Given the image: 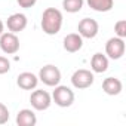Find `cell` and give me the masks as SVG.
Returning a JSON list of instances; mask_svg holds the SVG:
<instances>
[{
	"label": "cell",
	"instance_id": "18",
	"mask_svg": "<svg viewBox=\"0 0 126 126\" xmlns=\"http://www.w3.org/2000/svg\"><path fill=\"white\" fill-rule=\"evenodd\" d=\"M9 110L8 107L3 104V102H0V125H5L9 122Z\"/></svg>",
	"mask_w": 126,
	"mask_h": 126
},
{
	"label": "cell",
	"instance_id": "15",
	"mask_svg": "<svg viewBox=\"0 0 126 126\" xmlns=\"http://www.w3.org/2000/svg\"><path fill=\"white\" fill-rule=\"evenodd\" d=\"M86 3L95 12H110L114 6V0H86Z\"/></svg>",
	"mask_w": 126,
	"mask_h": 126
},
{
	"label": "cell",
	"instance_id": "4",
	"mask_svg": "<svg viewBox=\"0 0 126 126\" xmlns=\"http://www.w3.org/2000/svg\"><path fill=\"white\" fill-rule=\"evenodd\" d=\"M94 80H95L94 73L86 68H79L71 76V85L76 89H88L94 85Z\"/></svg>",
	"mask_w": 126,
	"mask_h": 126
},
{
	"label": "cell",
	"instance_id": "9",
	"mask_svg": "<svg viewBox=\"0 0 126 126\" xmlns=\"http://www.w3.org/2000/svg\"><path fill=\"white\" fill-rule=\"evenodd\" d=\"M27 24H28V19H27V16L24 14H12L8 18V21H6L8 30L11 33H15V34L22 31V30H25Z\"/></svg>",
	"mask_w": 126,
	"mask_h": 126
},
{
	"label": "cell",
	"instance_id": "14",
	"mask_svg": "<svg viewBox=\"0 0 126 126\" xmlns=\"http://www.w3.org/2000/svg\"><path fill=\"white\" fill-rule=\"evenodd\" d=\"M37 123L36 113L30 108H22L16 114V125L18 126H34Z\"/></svg>",
	"mask_w": 126,
	"mask_h": 126
},
{
	"label": "cell",
	"instance_id": "21",
	"mask_svg": "<svg viewBox=\"0 0 126 126\" xmlns=\"http://www.w3.org/2000/svg\"><path fill=\"white\" fill-rule=\"evenodd\" d=\"M3 31H5V24H3V21L0 19V36L3 34Z\"/></svg>",
	"mask_w": 126,
	"mask_h": 126
},
{
	"label": "cell",
	"instance_id": "7",
	"mask_svg": "<svg viewBox=\"0 0 126 126\" xmlns=\"http://www.w3.org/2000/svg\"><path fill=\"white\" fill-rule=\"evenodd\" d=\"M0 49L8 55H15L19 50V39L15 33H5L0 36Z\"/></svg>",
	"mask_w": 126,
	"mask_h": 126
},
{
	"label": "cell",
	"instance_id": "11",
	"mask_svg": "<svg viewBox=\"0 0 126 126\" xmlns=\"http://www.w3.org/2000/svg\"><path fill=\"white\" fill-rule=\"evenodd\" d=\"M37 83H39V77L34 73H30V71H24V73L18 74V77H16V85L24 91L36 89Z\"/></svg>",
	"mask_w": 126,
	"mask_h": 126
},
{
	"label": "cell",
	"instance_id": "10",
	"mask_svg": "<svg viewBox=\"0 0 126 126\" xmlns=\"http://www.w3.org/2000/svg\"><path fill=\"white\" fill-rule=\"evenodd\" d=\"M62 46L64 49L70 53H76L83 47V37L79 33H70L64 37V42H62Z\"/></svg>",
	"mask_w": 126,
	"mask_h": 126
},
{
	"label": "cell",
	"instance_id": "13",
	"mask_svg": "<svg viewBox=\"0 0 126 126\" xmlns=\"http://www.w3.org/2000/svg\"><path fill=\"white\" fill-rule=\"evenodd\" d=\"M102 91H104L107 95L116 96V95H119V94L123 91V83H122V80L117 79V77H107V79H104V82H102Z\"/></svg>",
	"mask_w": 126,
	"mask_h": 126
},
{
	"label": "cell",
	"instance_id": "8",
	"mask_svg": "<svg viewBox=\"0 0 126 126\" xmlns=\"http://www.w3.org/2000/svg\"><path fill=\"white\" fill-rule=\"evenodd\" d=\"M77 31L83 39H94L99 31V25L94 18H83L77 25Z\"/></svg>",
	"mask_w": 126,
	"mask_h": 126
},
{
	"label": "cell",
	"instance_id": "5",
	"mask_svg": "<svg viewBox=\"0 0 126 126\" xmlns=\"http://www.w3.org/2000/svg\"><path fill=\"white\" fill-rule=\"evenodd\" d=\"M125 50H126L125 39H120L117 36L108 39L105 43V55L110 59H120L125 55Z\"/></svg>",
	"mask_w": 126,
	"mask_h": 126
},
{
	"label": "cell",
	"instance_id": "16",
	"mask_svg": "<svg viewBox=\"0 0 126 126\" xmlns=\"http://www.w3.org/2000/svg\"><path fill=\"white\" fill-rule=\"evenodd\" d=\"M83 0H62V8L68 14H77L83 8Z\"/></svg>",
	"mask_w": 126,
	"mask_h": 126
},
{
	"label": "cell",
	"instance_id": "17",
	"mask_svg": "<svg viewBox=\"0 0 126 126\" xmlns=\"http://www.w3.org/2000/svg\"><path fill=\"white\" fill-rule=\"evenodd\" d=\"M114 33L120 39H125L126 37V21L125 19H119L114 24Z\"/></svg>",
	"mask_w": 126,
	"mask_h": 126
},
{
	"label": "cell",
	"instance_id": "2",
	"mask_svg": "<svg viewBox=\"0 0 126 126\" xmlns=\"http://www.w3.org/2000/svg\"><path fill=\"white\" fill-rule=\"evenodd\" d=\"M74 92L68 88V86H62V85H56L55 91L52 94V101L62 108H67L70 105H73L74 102Z\"/></svg>",
	"mask_w": 126,
	"mask_h": 126
},
{
	"label": "cell",
	"instance_id": "6",
	"mask_svg": "<svg viewBox=\"0 0 126 126\" xmlns=\"http://www.w3.org/2000/svg\"><path fill=\"white\" fill-rule=\"evenodd\" d=\"M30 104L34 110L37 111H45L50 107L52 104V95L47 94L43 89H36L30 95Z\"/></svg>",
	"mask_w": 126,
	"mask_h": 126
},
{
	"label": "cell",
	"instance_id": "19",
	"mask_svg": "<svg viewBox=\"0 0 126 126\" xmlns=\"http://www.w3.org/2000/svg\"><path fill=\"white\" fill-rule=\"evenodd\" d=\"M11 70V61L6 56L0 55V74H6Z\"/></svg>",
	"mask_w": 126,
	"mask_h": 126
},
{
	"label": "cell",
	"instance_id": "12",
	"mask_svg": "<svg viewBox=\"0 0 126 126\" xmlns=\"http://www.w3.org/2000/svg\"><path fill=\"white\" fill-rule=\"evenodd\" d=\"M91 70H92V73H98V74L105 73L108 70V58H107L105 53L96 52V53L92 55V58H91Z\"/></svg>",
	"mask_w": 126,
	"mask_h": 126
},
{
	"label": "cell",
	"instance_id": "20",
	"mask_svg": "<svg viewBox=\"0 0 126 126\" xmlns=\"http://www.w3.org/2000/svg\"><path fill=\"white\" fill-rule=\"evenodd\" d=\"M16 3L24 9H30L37 3V0H16Z\"/></svg>",
	"mask_w": 126,
	"mask_h": 126
},
{
	"label": "cell",
	"instance_id": "3",
	"mask_svg": "<svg viewBox=\"0 0 126 126\" xmlns=\"http://www.w3.org/2000/svg\"><path fill=\"white\" fill-rule=\"evenodd\" d=\"M39 80L43 82L46 86H50V88H55L56 85H59L61 82V71L56 65L53 64H47V65H43L39 71Z\"/></svg>",
	"mask_w": 126,
	"mask_h": 126
},
{
	"label": "cell",
	"instance_id": "1",
	"mask_svg": "<svg viewBox=\"0 0 126 126\" xmlns=\"http://www.w3.org/2000/svg\"><path fill=\"white\" fill-rule=\"evenodd\" d=\"M62 14L59 9L56 8H47L43 11V15H42V21H40V25H42V30L45 34L47 36H55L61 31L62 28Z\"/></svg>",
	"mask_w": 126,
	"mask_h": 126
}]
</instances>
